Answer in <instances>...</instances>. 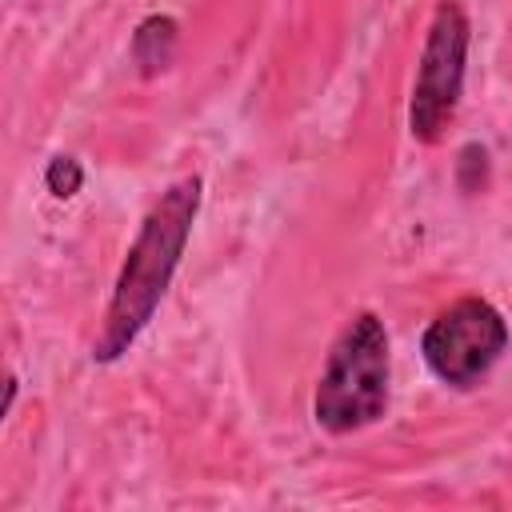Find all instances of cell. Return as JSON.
I'll list each match as a JSON object with an SVG mask.
<instances>
[{
    "mask_svg": "<svg viewBox=\"0 0 512 512\" xmlns=\"http://www.w3.org/2000/svg\"><path fill=\"white\" fill-rule=\"evenodd\" d=\"M200 192H204L200 176H180L176 184H168L160 192V200L140 220V232L128 244V256L112 284L104 324L92 340L96 364L120 360L136 344V336L148 328V320L156 316V308L180 268V256L188 248V236H192V224L200 212Z\"/></svg>",
    "mask_w": 512,
    "mask_h": 512,
    "instance_id": "6da1fadb",
    "label": "cell"
},
{
    "mask_svg": "<svg viewBox=\"0 0 512 512\" xmlns=\"http://www.w3.org/2000/svg\"><path fill=\"white\" fill-rule=\"evenodd\" d=\"M388 412V332L376 312H356L328 348L316 380L312 416L324 432L344 436Z\"/></svg>",
    "mask_w": 512,
    "mask_h": 512,
    "instance_id": "7a4b0ae2",
    "label": "cell"
},
{
    "mask_svg": "<svg viewBox=\"0 0 512 512\" xmlns=\"http://www.w3.org/2000/svg\"><path fill=\"white\" fill-rule=\"evenodd\" d=\"M468 16L456 0H440L424 36V52L416 64L408 128L420 144H436L452 124L464 92V64H468Z\"/></svg>",
    "mask_w": 512,
    "mask_h": 512,
    "instance_id": "3957f363",
    "label": "cell"
},
{
    "mask_svg": "<svg viewBox=\"0 0 512 512\" xmlns=\"http://www.w3.org/2000/svg\"><path fill=\"white\" fill-rule=\"evenodd\" d=\"M504 348H508V324L480 296H464V300L448 304L424 328V340H420V352H424L432 376L460 392L476 388L496 368Z\"/></svg>",
    "mask_w": 512,
    "mask_h": 512,
    "instance_id": "277c9868",
    "label": "cell"
},
{
    "mask_svg": "<svg viewBox=\"0 0 512 512\" xmlns=\"http://www.w3.org/2000/svg\"><path fill=\"white\" fill-rule=\"evenodd\" d=\"M176 52V20L172 16H148L136 32H132V60L140 64L144 76H156L172 64Z\"/></svg>",
    "mask_w": 512,
    "mask_h": 512,
    "instance_id": "5b68a950",
    "label": "cell"
},
{
    "mask_svg": "<svg viewBox=\"0 0 512 512\" xmlns=\"http://www.w3.org/2000/svg\"><path fill=\"white\" fill-rule=\"evenodd\" d=\"M84 184V168L72 160V156H52L48 168H44V188L56 196V200H68L76 196Z\"/></svg>",
    "mask_w": 512,
    "mask_h": 512,
    "instance_id": "8992f818",
    "label": "cell"
},
{
    "mask_svg": "<svg viewBox=\"0 0 512 512\" xmlns=\"http://www.w3.org/2000/svg\"><path fill=\"white\" fill-rule=\"evenodd\" d=\"M456 176H460V188L464 192H480L484 180H488V152L480 144H464L460 148V160H456Z\"/></svg>",
    "mask_w": 512,
    "mask_h": 512,
    "instance_id": "52a82bcc",
    "label": "cell"
},
{
    "mask_svg": "<svg viewBox=\"0 0 512 512\" xmlns=\"http://www.w3.org/2000/svg\"><path fill=\"white\" fill-rule=\"evenodd\" d=\"M12 400H16V380L8 376V384H4V416L12 412Z\"/></svg>",
    "mask_w": 512,
    "mask_h": 512,
    "instance_id": "ba28073f",
    "label": "cell"
}]
</instances>
